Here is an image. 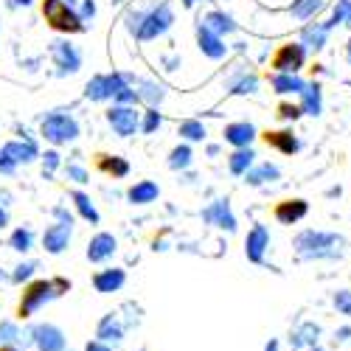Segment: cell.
<instances>
[{"label":"cell","instance_id":"9f6ffc18","mask_svg":"<svg viewBox=\"0 0 351 351\" xmlns=\"http://www.w3.org/2000/svg\"><path fill=\"white\" fill-rule=\"evenodd\" d=\"M304 351H324V348H317V346H312V348H304Z\"/></svg>","mask_w":351,"mask_h":351},{"label":"cell","instance_id":"7dc6e473","mask_svg":"<svg viewBox=\"0 0 351 351\" xmlns=\"http://www.w3.org/2000/svg\"><path fill=\"white\" fill-rule=\"evenodd\" d=\"M84 351H112V348L107 343H101V340H90V343L84 346Z\"/></svg>","mask_w":351,"mask_h":351},{"label":"cell","instance_id":"ba28073f","mask_svg":"<svg viewBox=\"0 0 351 351\" xmlns=\"http://www.w3.org/2000/svg\"><path fill=\"white\" fill-rule=\"evenodd\" d=\"M306 62V48L301 43H281L270 60V68L276 73H298Z\"/></svg>","mask_w":351,"mask_h":351},{"label":"cell","instance_id":"7a4b0ae2","mask_svg":"<svg viewBox=\"0 0 351 351\" xmlns=\"http://www.w3.org/2000/svg\"><path fill=\"white\" fill-rule=\"evenodd\" d=\"M68 289H71V281H65V278H51V281H34V284H28L25 292H23V298H20L17 315L20 317H32L40 306H45L48 301L65 295Z\"/></svg>","mask_w":351,"mask_h":351},{"label":"cell","instance_id":"2e32d148","mask_svg":"<svg viewBox=\"0 0 351 351\" xmlns=\"http://www.w3.org/2000/svg\"><path fill=\"white\" fill-rule=\"evenodd\" d=\"M71 237H73V225H62V222H56L45 230V237H43V247L51 253V256H60L62 250H68L71 245Z\"/></svg>","mask_w":351,"mask_h":351},{"label":"cell","instance_id":"60d3db41","mask_svg":"<svg viewBox=\"0 0 351 351\" xmlns=\"http://www.w3.org/2000/svg\"><path fill=\"white\" fill-rule=\"evenodd\" d=\"M65 174H68L73 183H79V186L90 183V171H87L84 166H79V163H68V166H65Z\"/></svg>","mask_w":351,"mask_h":351},{"label":"cell","instance_id":"680465c9","mask_svg":"<svg viewBox=\"0 0 351 351\" xmlns=\"http://www.w3.org/2000/svg\"><path fill=\"white\" fill-rule=\"evenodd\" d=\"M217 3H219V0H217ZM225 3H228V0H225Z\"/></svg>","mask_w":351,"mask_h":351},{"label":"cell","instance_id":"f6af8a7d","mask_svg":"<svg viewBox=\"0 0 351 351\" xmlns=\"http://www.w3.org/2000/svg\"><path fill=\"white\" fill-rule=\"evenodd\" d=\"M51 214H53V219H56V222H62V225H73V214H71L65 206H56Z\"/></svg>","mask_w":351,"mask_h":351},{"label":"cell","instance_id":"816d5d0a","mask_svg":"<svg viewBox=\"0 0 351 351\" xmlns=\"http://www.w3.org/2000/svg\"><path fill=\"white\" fill-rule=\"evenodd\" d=\"M265 351H278V340H270V343L265 346Z\"/></svg>","mask_w":351,"mask_h":351},{"label":"cell","instance_id":"52a82bcc","mask_svg":"<svg viewBox=\"0 0 351 351\" xmlns=\"http://www.w3.org/2000/svg\"><path fill=\"white\" fill-rule=\"evenodd\" d=\"M104 119L119 138H132L141 130V112L135 110V104H112L104 112Z\"/></svg>","mask_w":351,"mask_h":351},{"label":"cell","instance_id":"d590c367","mask_svg":"<svg viewBox=\"0 0 351 351\" xmlns=\"http://www.w3.org/2000/svg\"><path fill=\"white\" fill-rule=\"evenodd\" d=\"M189 166H191V146H186V143L174 146V149L169 152V169L180 171V169H189Z\"/></svg>","mask_w":351,"mask_h":351},{"label":"cell","instance_id":"ac0fdd59","mask_svg":"<svg viewBox=\"0 0 351 351\" xmlns=\"http://www.w3.org/2000/svg\"><path fill=\"white\" fill-rule=\"evenodd\" d=\"M261 138H265V143L270 146V149H278L281 155H292L301 149V141L295 138V132L292 130H276V132H261Z\"/></svg>","mask_w":351,"mask_h":351},{"label":"cell","instance_id":"d6a6232c","mask_svg":"<svg viewBox=\"0 0 351 351\" xmlns=\"http://www.w3.org/2000/svg\"><path fill=\"white\" fill-rule=\"evenodd\" d=\"M320 9H324V0H295V3L289 6V14L295 20H312Z\"/></svg>","mask_w":351,"mask_h":351},{"label":"cell","instance_id":"ee69618b","mask_svg":"<svg viewBox=\"0 0 351 351\" xmlns=\"http://www.w3.org/2000/svg\"><path fill=\"white\" fill-rule=\"evenodd\" d=\"M56 166H60V152H56V149H48V152L43 155V171L51 174Z\"/></svg>","mask_w":351,"mask_h":351},{"label":"cell","instance_id":"f5cc1de1","mask_svg":"<svg viewBox=\"0 0 351 351\" xmlns=\"http://www.w3.org/2000/svg\"><path fill=\"white\" fill-rule=\"evenodd\" d=\"M337 335H340V337H337V340H348V335H351V329H340V332H337Z\"/></svg>","mask_w":351,"mask_h":351},{"label":"cell","instance_id":"681fc988","mask_svg":"<svg viewBox=\"0 0 351 351\" xmlns=\"http://www.w3.org/2000/svg\"><path fill=\"white\" fill-rule=\"evenodd\" d=\"M28 9V6H32V0H9V9Z\"/></svg>","mask_w":351,"mask_h":351},{"label":"cell","instance_id":"db71d44e","mask_svg":"<svg viewBox=\"0 0 351 351\" xmlns=\"http://www.w3.org/2000/svg\"><path fill=\"white\" fill-rule=\"evenodd\" d=\"M346 60H348V65H351V40L346 43Z\"/></svg>","mask_w":351,"mask_h":351},{"label":"cell","instance_id":"e0dca14e","mask_svg":"<svg viewBox=\"0 0 351 351\" xmlns=\"http://www.w3.org/2000/svg\"><path fill=\"white\" fill-rule=\"evenodd\" d=\"M306 211H309L306 199H281V202H276V208H273V214H276V219H278L281 225H295V222H301V219L306 217Z\"/></svg>","mask_w":351,"mask_h":351},{"label":"cell","instance_id":"4316f807","mask_svg":"<svg viewBox=\"0 0 351 351\" xmlns=\"http://www.w3.org/2000/svg\"><path fill=\"white\" fill-rule=\"evenodd\" d=\"M253 160H256V152L250 149V146H242V149H233V155L228 158V169H230V174H237V178H242V174H247V171H250Z\"/></svg>","mask_w":351,"mask_h":351},{"label":"cell","instance_id":"bcb514c9","mask_svg":"<svg viewBox=\"0 0 351 351\" xmlns=\"http://www.w3.org/2000/svg\"><path fill=\"white\" fill-rule=\"evenodd\" d=\"M14 171H17V163L0 149V174H14Z\"/></svg>","mask_w":351,"mask_h":351},{"label":"cell","instance_id":"cb8c5ba5","mask_svg":"<svg viewBox=\"0 0 351 351\" xmlns=\"http://www.w3.org/2000/svg\"><path fill=\"white\" fill-rule=\"evenodd\" d=\"M96 340H101V343H121L124 340L121 320L115 317V315H104L99 320V326H96Z\"/></svg>","mask_w":351,"mask_h":351},{"label":"cell","instance_id":"7c38bea8","mask_svg":"<svg viewBox=\"0 0 351 351\" xmlns=\"http://www.w3.org/2000/svg\"><path fill=\"white\" fill-rule=\"evenodd\" d=\"M267 247H270V230L265 225H253V230L247 233V239H245V256H247V261H253V265H261V261H265Z\"/></svg>","mask_w":351,"mask_h":351},{"label":"cell","instance_id":"c3c4849f","mask_svg":"<svg viewBox=\"0 0 351 351\" xmlns=\"http://www.w3.org/2000/svg\"><path fill=\"white\" fill-rule=\"evenodd\" d=\"M84 17H96V3L93 0H84Z\"/></svg>","mask_w":351,"mask_h":351},{"label":"cell","instance_id":"8992f818","mask_svg":"<svg viewBox=\"0 0 351 351\" xmlns=\"http://www.w3.org/2000/svg\"><path fill=\"white\" fill-rule=\"evenodd\" d=\"M127 84L130 82L124 73H99L84 84V96L90 101H110V99L119 96Z\"/></svg>","mask_w":351,"mask_h":351},{"label":"cell","instance_id":"9a60e30c","mask_svg":"<svg viewBox=\"0 0 351 351\" xmlns=\"http://www.w3.org/2000/svg\"><path fill=\"white\" fill-rule=\"evenodd\" d=\"M202 219H206L208 225L222 228V230H237V217H233L228 199H214L211 206L202 211Z\"/></svg>","mask_w":351,"mask_h":351},{"label":"cell","instance_id":"7402d4cb","mask_svg":"<svg viewBox=\"0 0 351 351\" xmlns=\"http://www.w3.org/2000/svg\"><path fill=\"white\" fill-rule=\"evenodd\" d=\"M3 152L20 166H25V163H34L37 158H40V152H37V146L32 143V141H9L6 146H3Z\"/></svg>","mask_w":351,"mask_h":351},{"label":"cell","instance_id":"e575fe53","mask_svg":"<svg viewBox=\"0 0 351 351\" xmlns=\"http://www.w3.org/2000/svg\"><path fill=\"white\" fill-rule=\"evenodd\" d=\"M32 245H34V230L32 228H17L9 237V247L17 250V253H28Z\"/></svg>","mask_w":351,"mask_h":351},{"label":"cell","instance_id":"5bb4252c","mask_svg":"<svg viewBox=\"0 0 351 351\" xmlns=\"http://www.w3.org/2000/svg\"><path fill=\"white\" fill-rule=\"evenodd\" d=\"M115 250H119V239H115L112 233L101 230V233H96V237L90 239V245H87V261H93V265H101V261L112 258Z\"/></svg>","mask_w":351,"mask_h":351},{"label":"cell","instance_id":"1f68e13d","mask_svg":"<svg viewBox=\"0 0 351 351\" xmlns=\"http://www.w3.org/2000/svg\"><path fill=\"white\" fill-rule=\"evenodd\" d=\"M317 335H320V329L315 326V324H304L298 332H292V348H312V346H317Z\"/></svg>","mask_w":351,"mask_h":351},{"label":"cell","instance_id":"484cf974","mask_svg":"<svg viewBox=\"0 0 351 351\" xmlns=\"http://www.w3.org/2000/svg\"><path fill=\"white\" fill-rule=\"evenodd\" d=\"M270 84H273V90L281 93V96L284 93H301L304 87H306V82L298 73H273Z\"/></svg>","mask_w":351,"mask_h":351},{"label":"cell","instance_id":"6f0895ef","mask_svg":"<svg viewBox=\"0 0 351 351\" xmlns=\"http://www.w3.org/2000/svg\"><path fill=\"white\" fill-rule=\"evenodd\" d=\"M0 351H14V348H9V346H0Z\"/></svg>","mask_w":351,"mask_h":351},{"label":"cell","instance_id":"6da1fadb","mask_svg":"<svg viewBox=\"0 0 351 351\" xmlns=\"http://www.w3.org/2000/svg\"><path fill=\"white\" fill-rule=\"evenodd\" d=\"M174 23V12H171V3L163 0L155 9L143 12V9H132L127 14V32L138 40V43H149V40H158L163 37Z\"/></svg>","mask_w":351,"mask_h":351},{"label":"cell","instance_id":"8fae6325","mask_svg":"<svg viewBox=\"0 0 351 351\" xmlns=\"http://www.w3.org/2000/svg\"><path fill=\"white\" fill-rule=\"evenodd\" d=\"M127 76V82L132 84V90H135V96H138V101L141 104H146V107H158L160 101H163V96H166V90L155 82V79H143V76H130V73H124Z\"/></svg>","mask_w":351,"mask_h":351},{"label":"cell","instance_id":"ffe728a7","mask_svg":"<svg viewBox=\"0 0 351 351\" xmlns=\"http://www.w3.org/2000/svg\"><path fill=\"white\" fill-rule=\"evenodd\" d=\"M222 138L230 143V146H237V149H242V146H250L253 138H256V127L250 121H233L222 130Z\"/></svg>","mask_w":351,"mask_h":351},{"label":"cell","instance_id":"ab89813d","mask_svg":"<svg viewBox=\"0 0 351 351\" xmlns=\"http://www.w3.org/2000/svg\"><path fill=\"white\" fill-rule=\"evenodd\" d=\"M276 115H278L281 121H295V119H301V115H304V110H301V104H289V101H281Z\"/></svg>","mask_w":351,"mask_h":351},{"label":"cell","instance_id":"f1b7e54d","mask_svg":"<svg viewBox=\"0 0 351 351\" xmlns=\"http://www.w3.org/2000/svg\"><path fill=\"white\" fill-rule=\"evenodd\" d=\"M71 199H73V206H76V211H79L82 219H87L90 225H99V211H96L90 197H87L84 191H71Z\"/></svg>","mask_w":351,"mask_h":351},{"label":"cell","instance_id":"603a6c76","mask_svg":"<svg viewBox=\"0 0 351 351\" xmlns=\"http://www.w3.org/2000/svg\"><path fill=\"white\" fill-rule=\"evenodd\" d=\"M96 169L107 178L119 180V178H127L130 174V163L121 158V155H96Z\"/></svg>","mask_w":351,"mask_h":351},{"label":"cell","instance_id":"5b68a950","mask_svg":"<svg viewBox=\"0 0 351 351\" xmlns=\"http://www.w3.org/2000/svg\"><path fill=\"white\" fill-rule=\"evenodd\" d=\"M40 135L53 146H65V143H73L79 138V124L68 112H51L40 124Z\"/></svg>","mask_w":351,"mask_h":351},{"label":"cell","instance_id":"8d00e7d4","mask_svg":"<svg viewBox=\"0 0 351 351\" xmlns=\"http://www.w3.org/2000/svg\"><path fill=\"white\" fill-rule=\"evenodd\" d=\"M143 119H141V132L143 135H152L155 130H160L163 124V115L158 112V107H146V112H141Z\"/></svg>","mask_w":351,"mask_h":351},{"label":"cell","instance_id":"d4e9b609","mask_svg":"<svg viewBox=\"0 0 351 351\" xmlns=\"http://www.w3.org/2000/svg\"><path fill=\"white\" fill-rule=\"evenodd\" d=\"M202 25H206V28H211V32L214 34H219V37H225V34H233V32H237V20H233L230 14H225V12H219V9H214V12H208L206 17H202L199 20Z\"/></svg>","mask_w":351,"mask_h":351},{"label":"cell","instance_id":"d6986e66","mask_svg":"<svg viewBox=\"0 0 351 351\" xmlns=\"http://www.w3.org/2000/svg\"><path fill=\"white\" fill-rule=\"evenodd\" d=\"M124 284H127V273L121 267H110V270H101L93 276V287H96V292H101V295L119 292Z\"/></svg>","mask_w":351,"mask_h":351},{"label":"cell","instance_id":"74e56055","mask_svg":"<svg viewBox=\"0 0 351 351\" xmlns=\"http://www.w3.org/2000/svg\"><path fill=\"white\" fill-rule=\"evenodd\" d=\"M23 335H20V329H17V324L14 320H0V346H12V343H17Z\"/></svg>","mask_w":351,"mask_h":351},{"label":"cell","instance_id":"30bf717a","mask_svg":"<svg viewBox=\"0 0 351 351\" xmlns=\"http://www.w3.org/2000/svg\"><path fill=\"white\" fill-rule=\"evenodd\" d=\"M28 337H32L37 351H68L65 332L53 324H37L32 332H28Z\"/></svg>","mask_w":351,"mask_h":351},{"label":"cell","instance_id":"f546056e","mask_svg":"<svg viewBox=\"0 0 351 351\" xmlns=\"http://www.w3.org/2000/svg\"><path fill=\"white\" fill-rule=\"evenodd\" d=\"M320 107H324V99H320V87L317 84H306L301 90V110L306 115H320Z\"/></svg>","mask_w":351,"mask_h":351},{"label":"cell","instance_id":"f35d334b","mask_svg":"<svg viewBox=\"0 0 351 351\" xmlns=\"http://www.w3.org/2000/svg\"><path fill=\"white\" fill-rule=\"evenodd\" d=\"M34 270H37V261H20V265L14 267V273H12V281L23 284V281H28L34 276Z\"/></svg>","mask_w":351,"mask_h":351},{"label":"cell","instance_id":"f907efd6","mask_svg":"<svg viewBox=\"0 0 351 351\" xmlns=\"http://www.w3.org/2000/svg\"><path fill=\"white\" fill-rule=\"evenodd\" d=\"M9 225V214H6V208L0 206V228H6Z\"/></svg>","mask_w":351,"mask_h":351},{"label":"cell","instance_id":"9c48e42d","mask_svg":"<svg viewBox=\"0 0 351 351\" xmlns=\"http://www.w3.org/2000/svg\"><path fill=\"white\" fill-rule=\"evenodd\" d=\"M51 56H53V65H56V73L60 76H73L82 68V51L68 40L51 43Z\"/></svg>","mask_w":351,"mask_h":351},{"label":"cell","instance_id":"83f0119b","mask_svg":"<svg viewBox=\"0 0 351 351\" xmlns=\"http://www.w3.org/2000/svg\"><path fill=\"white\" fill-rule=\"evenodd\" d=\"M326 37H329V32L324 28V23H315V25H306V28H304L301 45H304V48H312V51H320V48L326 45Z\"/></svg>","mask_w":351,"mask_h":351},{"label":"cell","instance_id":"b9f144b4","mask_svg":"<svg viewBox=\"0 0 351 351\" xmlns=\"http://www.w3.org/2000/svg\"><path fill=\"white\" fill-rule=\"evenodd\" d=\"M335 306H337L340 315L351 317V292H348V289H340V292H337V295H335Z\"/></svg>","mask_w":351,"mask_h":351},{"label":"cell","instance_id":"3957f363","mask_svg":"<svg viewBox=\"0 0 351 351\" xmlns=\"http://www.w3.org/2000/svg\"><path fill=\"white\" fill-rule=\"evenodd\" d=\"M340 245L343 239L337 233L324 230H304L295 237V250L301 258H340Z\"/></svg>","mask_w":351,"mask_h":351},{"label":"cell","instance_id":"11a10c76","mask_svg":"<svg viewBox=\"0 0 351 351\" xmlns=\"http://www.w3.org/2000/svg\"><path fill=\"white\" fill-rule=\"evenodd\" d=\"M194 3H199V0H183V6H189V9H191Z\"/></svg>","mask_w":351,"mask_h":351},{"label":"cell","instance_id":"836d02e7","mask_svg":"<svg viewBox=\"0 0 351 351\" xmlns=\"http://www.w3.org/2000/svg\"><path fill=\"white\" fill-rule=\"evenodd\" d=\"M178 135L186 138V141H206L208 130H206V124L197 121V119H186V121L178 124Z\"/></svg>","mask_w":351,"mask_h":351},{"label":"cell","instance_id":"277c9868","mask_svg":"<svg viewBox=\"0 0 351 351\" xmlns=\"http://www.w3.org/2000/svg\"><path fill=\"white\" fill-rule=\"evenodd\" d=\"M43 17L53 32H62V34H82L87 28L84 17L73 6H68L65 0H43Z\"/></svg>","mask_w":351,"mask_h":351},{"label":"cell","instance_id":"7bdbcfd3","mask_svg":"<svg viewBox=\"0 0 351 351\" xmlns=\"http://www.w3.org/2000/svg\"><path fill=\"white\" fill-rule=\"evenodd\" d=\"M230 93H256V79L253 76H245L239 82L230 84Z\"/></svg>","mask_w":351,"mask_h":351},{"label":"cell","instance_id":"4fadbf2b","mask_svg":"<svg viewBox=\"0 0 351 351\" xmlns=\"http://www.w3.org/2000/svg\"><path fill=\"white\" fill-rule=\"evenodd\" d=\"M197 48L206 53L208 60H217V62L228 56V45H225V40H222L219 34H214L211 28H206L202 23L197 25Z\"/></svg>","mask_w":351,"mask_h":351},{"label":"cell","instance_id":"4dcf8cb0","mask_svg":"<svg viewBox=\"0 0 351 351\" xmlns=\"http://www.w3.org/2000/svg\"><path fill=\"white\" fill-rule=\"evenodd\" d=\"M245 178H247V183H250V186H261V183H273V180H278V178H281V169H278V166H273V163H261L258 169L247 171V174H245Z\"/></svg>","mask_w":351,"mask_h":351},{"label":"cell","instance_id":"44dd1931","mask_svg":"<svg viewBox=\"0 0 351 351\" xmlns=\"http://www.w3.org/2000/svg\"><path fill=\"white\" fill-rule=\"evenodd\" d=\"M158 197H160V186L155 180H138L135 186L127 189V199L132 206H149Z\"/></svg>","mask_w":351,"mask_h":351}]
</instances>
